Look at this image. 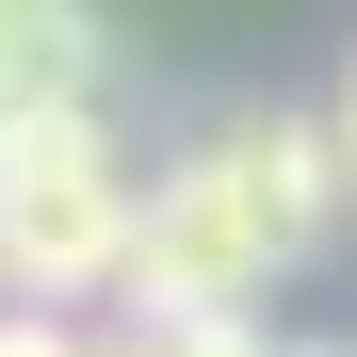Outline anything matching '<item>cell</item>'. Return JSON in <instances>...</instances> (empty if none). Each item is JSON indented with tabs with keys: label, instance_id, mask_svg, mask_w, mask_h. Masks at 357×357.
<instances>
[{
	"label": "cell",
	"instance_id": "cell-1",
	"mask_svg": "<svg viewBox=\"0 0 357 357\" xmlns=\"http://www.w3.org/2000/svg\"><path fill=\"white\" fill-rule=\"evenodd\" d=\"M341 178H357V146L309 130V114H227V130H195L146 178V244H130V292L114 309L130 325H227V309H260L325 244Z\"/></svg>",
	"mask_w": 357,
	"mask_h": 357
},
{
	"label": "cell",
	"instance_id": "cell-2",
	"mask_svg": "<svg viewBox=\"0 0 357 357\" xmlns=\"http://www.w3.org/2000/svg\"><path fill=\"white\" fill-rule=\"evenodd\" d=\"M146 178L114 146V114H33V146L0 162V309H98L130 292Z\"/></svg>",
	"mask_w": 357,
	"mask_h": 357
},
{
	"label": "cell",
	"instance_id": "cell-3",
	"mask_svg": "<svg viewBox=\"0 0 357 357\" xmlns=\"http://www.w3.org/2000/svg\"><path fill=\"white\" fill-rule=\"evenodd\" d=\"M0 114H114L98 0H0Z\"/></svg>",
	"mask_w": 357,
	"mask_h": 357
},
{
	"label": "cell",
	"instance_id": "cell-4",
	"mask_svg": "<svg viewBox=\"0 0 357 357\" xmlns=\"http://www.w3.org/2000/svg\"><path fill=\"white\" fill-rule=\"evenodd\" d=\"M0 357H98V341H82L66 309H0Z\"/></svg>",
	"mask_w": 357,
	"mask_h": 357
},
{
	"label": "cell",
	"instance_id": "cell-5",
	"mask_svg": "<svg viewBox=\"0 0 357 357\" xmlns=\"http://www.w3.org/2000/svg\"><path fill=\"white\" fill-rule=\"evenodd\" d=\"M325 130H341V146H357V82H341V114H325Z\"/></svg>",
	"mask_w": 357,
	"mask_h": 357
},
{
	"label": "cell",
	"instance_id": "cell-6",
	"mask_svg": "<svg viewBox=\"0 0 357 357\" xmlns=\"http://www.w3.org/2000/svg\"><path fill=\"white\" fill-rule=\"evenodd\" d=\"M341 357H357V341H341Z\"/></svg>",
	"mask_w": 357,
	"mask_h": 357
}]
</instances>
